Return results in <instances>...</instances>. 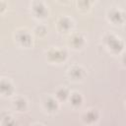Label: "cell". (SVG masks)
<instances>
[{
	"instance_id": "1",
	"label": "cell",
	"mask_w": 126,
	"mask_h": 126,
	"mask_svg": "<svg viewBox=\"0 0 126 126\" xmlns=\"http://www.w3.org/2000/svg\"><path fill=\"white\" fill-rule=\"evenodd\" d=\"M107 41H108V44L110 45V47L112 49H114V50H120L122 48L121 42L117 38H115L114 36H112V35H110V36L107 37Z\"/></svg>"
},
{
	"instance_id": "2",
	"label": "cell",
	"mask_w": 126,
	"mask_h": 126,
	"mask_svg": "<svg viewBox=\"0 0 126 126\" xmlns=\"http://www.w3.org/2000/svg\"><path fill=\"white\" fill-rule=\"evenodd\" d=\"M49 56L51 57V58H53V59H62V58H64V56H65V53L64 52H62V51H53V52H50L49 53Z\"/></svg>"
},
{
	"instance_id": "3",
	"label": "cell",
	"mask_w": 126,
	"mask_h": 126,
	"mask_svg": "<svg viewBox=\"0 0 126 126\" xmlns=\"http://www.w3.org/2000/svg\"><path fill=\"white\" fill-rule=\"evenodd\" d=\"M96 117H97V114L94 111H89L86 114V119H87V121H90V122L91 121H94L96 119Z\"/></svg>"
},
{
	"instance_id": "4",
	"label": "cell",
	"mask_w": 126,
	"mask_h": 126,
	"mask_svg": "<svg viewBox=\"0 0 126 126\" xmlns=\"http://www.w3.org/2000/svg\"><path fill=\"white\" fill-rule=\"evenodd\" d=\"M1 91L3 93H7L9 94L11 92V86L8 84V83H5V82H2L1 84Z\"/></svg>"
},
{
	"instance_id": "5",
	"label": "cell",
	"mask_w": 126,
	"mask_h": 126,
	"mask_svg": "<svg viewBox=\"0 0 126 126\" xmlns=\"http://www.w3.org/2000/svg\"><path fill=\"white\" fill-rule=\"evenodd\" d=\"M71 100H72V103H73V104H80V103H81V100H82V97H81L79 94H75L72 95Z\"/></svg>"
},
{
	"instance_id": "6",
	"label": "cell",
	"mask_w": 126,
	"mask_h": 126,
	"mask_svg": "<svg viewBox=\"0 0 126 126\" xmlns=\"http://www.w3.org/2000/svg\"><path fill=\"white\" fill-rule=\"evenodd\" d=\"M46 106H47V108H48V109L53 110L54 108H56V102H55L53 99L49 98V99L46 101Z\"/></svg>"
},
{
	"instance_id": "7",
	"label": "cell",
	"mask_w": 126,
	"mask_h": 126,
	"mask_svg": "<svg viewBox=\"0 0 126 126\" xmlns=\"http://www.w3.org/2000/svg\"><path fill=\"white\" fill-rule=\"evenodd\" d=\"M111 19L114 20V21H120L121 20V14L118 12V11H113L110 15Z\"/></svg>"
},
{
	"instance_id": "8",
	"label": "cell",
	"mask_w": 126,
	"mask_h": 126,
	"mask_svg": "<svg viewBox=\"0 0 126 126\" xmlns=\"http://www.w3.org/2000/svg\"><path fill=\"white\" fill-rule=\"evenodd\" d=\"M19 38H20V40H21L23 43H29V42H30V36H29L27 33H25V32H24V33H21Z\"/></svg>"
},
{
	"instance_id": "9",
	"label": "cell",
	"mask_w": 126,
	"mask_h": 126,
	"mask_svg": "<svg viewBox=\"0 0 126 126\" xmlns=\"http://www.w3.org/2000/svg\"><path fill=\"white\" fill-rule=\"evenodd\" d=\"M67 94H68V93H67V91H66V90H64V89L60 90V91L57 93V95H58V97H59V98H61V99H64V98H66Z\"/></svg>"
},
{
	"instance_id": "10",
	"label": "cell",
	"mask_w": 126,
	"mask_h": 126,
	"mask_svg": "<svg viewBox=\"0 0 126 126\" xmlns=\"http://www.w3.org/2000/svg\"><path fill=\"white\" fill-rule=\"evenodd\" d=\"M34 10L39 14V15H41V13H44L45 11H44V8L42 7V5L40 4V3H36V5L34 6Z\"/></svg>"
},
{
	"instance_id": "11",
	"label": "cell",
	"mask_w": 126,
	"mask_h": 126,
	"mask_svg": "<svg viewBox=\"0 0 126 126\" xmlns=\"http://www.w3.org/2000/svg\"><path fill=\"white\" fill-rule=\"evenodd\" d=\"M72 41H73V43H74V44H75L76 46H78V45H80V44H81V43L83 42V39H82V37H81V36L77 35V36L73 37Z\"/></svg>"
},
{
	"instance_id": "12",
	"label": "cell",
	"mask_w": 126,
	"mask_h": 126,
	"mask_svg": "<svg viewBox=\"0 0 126 126\" xmlns=\"http://www.w3.org/2000/svg\"><path fill=\"white\" fill-rule=\"evenodd\" d=\"M61 26H62L64 29H68V28L70 27V22H69L66 18H64V19L61 20Z\"/></svg>"
},
{
	"instance_id": "13",
	"label": "cell",
	"mask_w": 126,
	"mask_h": 126,
	"mask_svg": "<svg viewBox=\"0 0 126 126\" xmlns=\"http://www.w3.org/2000/svg\"><path fill=\"white\" fill-rule=\"evenodd\" d=\"M81 73H82V70L79 69V68H74V69L72 70V72H71V74H72L74 77H79V76L81 75Z\"/></svg>"
},
{
	"instance_id": "14",
	"label": "cell",
	"mask_w": 126,
	"mask_h": 126,
	"mask_svg": "<svg viewBox=\"0 0 126 126\" xmlns=\"http://www.w3.org/2000/svg\"><path fill=\"white\" fill-rule=\"evenodd\" d=\"M16 105L19 107V108H23L25 106V100L24 99H18L16 101Z\"/></svg>"
},
{
	"instance_id": "15",
	"label": "cell",
	"mask_w": 126,
	"mask_h": 126,
	"mask_svg": "<svg viewBox=\"0 0 126 126\" xmlns=\"http://www.w3.org/2000/svg\"><path fill=\"white\" fill-rule=\"evenodd\" d=\"M5 124H6V126H15L14 121H13V120H10L9 118L5 120Z\"/></svg>"
},
{
	"instance_id": "16",
	"label": "cell",
	"mask_w": 126,
	"mask_h": 126,
	"mask_svg": "<svg viewBox=\"0 0 126 126\" xmlns=\"http://www.w3.org/2000/svg\"><path fill=\"white\" fill-rule=\"evenodd\" d=\"M124 61L126 62V54H125V56H124Z\"/></svg>"
}]
</instances>
